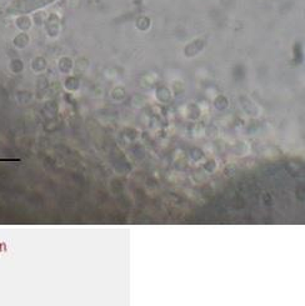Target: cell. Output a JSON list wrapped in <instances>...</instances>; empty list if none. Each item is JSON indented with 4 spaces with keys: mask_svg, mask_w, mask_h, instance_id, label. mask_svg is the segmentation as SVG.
I'll return each instance as SVG.
<instances>
[{
    "mask_svg": "<svg viewBox=\"0 0 305 306\" xmlns=\"http://www.w3.org/2000/svg\"><path fill=\"white\" fill-rule=\"evenodd\" d=\"M54 0H18V2L13 5L15 11H20V13H28L33 11L35 9H39L44 5H48L53 3Z\"/></svg>",
    "mask_w": 305,
    "mask_h": 306,
    "instance_id": "cell-1",
    "label": "cell"
},
{
    "mask_svg": "<svg viewBox=\"0 0 305 306\" xmlns=\"http://www.w3.org/2000/svg\"><path fill=\"white\" fill-rule=\"evenodd\" d=\"M137 2H139V0H137Z\"/></svg>",
    "mask_w": 305,
    "mask_h": 306,
    "instance_id": "cell-2",
    "label": "cell"
}]
</instances>
